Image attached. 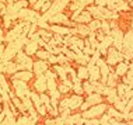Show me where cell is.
<instances>
[{
    "mask_svg": "<svg viewBox=\"0 0 133 125\" xmlns=\"http://www.w3.org/2000/svg\"><path fill=\"white\" fill-rule=\"evenodd\" d=\"M34 73H32V70H17L16 73L13 74L10 79H17V80H23L25 82V83L30 84L32 80H34Z\"/></svg>",
    "mask_w": 133,
    "mask_h": 125,
    "instance_id": "4",
    "label": "cell"
},
{
    "mask_svg": "<svg viewBox=\"0 0 133 125\" xmlns=\"http://www.w3.org/2000/svg\"><path fill=\"white\" fill-rule=\"evenodd\" d=\"M81 84H83V90H84L85 96H90V94H92V93H95V86L92 84L91 82L84 80V82H81Z\"/></svg>",
    "mask_w": 133,
    "mask_h": 125,
    "instance_id": "13",
    "label": "cell"
},
{
    "mask_svg": "<svg viewBox=\"0 0 133 125\" xmlns=\"http://www.w3.org/2000/svg\"><path fill=\"white\" fill-rule=\"evenodd\" d=\"M39 49V45H38V42L37 41H31V40H28V42L25 45H24V48H23V51L25 55L28 56H35V53H37V51Z\"/></svg>",
    "mask_w": 133,
    "mask_h": 125,
    "instance_id": "7",
    "label": "cell"
},
{
    "mask_svg": "<svg viewBox=\"0 0 133 125\" xmlns=\"http://www.w3.org/2000/svg\"><path fill=\"white\" fill-rule=\"evenodd\" d=\"M4 49H6V44L0 41V58H2V55L4 53Z\"/></svg>",
    "mask_w": 133,
    "mask_h": 125,
    "instance_id": "23",
    "label": "cell"
},
{
    "mask_svg": "<svg viewBox=\"0 0 133 125\" xmlns=\"http://www.w3.org/2000/svg\"><path fill=\"white\" fill-rule=\"evenodd\" d=\"M128 125H133V120H130V121H128Z\"/></svg>",
    "mask_w": 133,
    "mask_h": 125,
    "instance_id": "25",
    "label": "cell"
},
{
    "mask_svg": "<svg viewBox=\"0 0 133 125\" xmlns=\"http://www.w3.org/2000/svg\"><path fill=\"white\" fill-rule=\"evenodd\" d=\"M71 91H73V94H77V96H84V90H83V84H81V82H76V83H73Z\"/></svg>",
    "mask_w": 133,
    "mask_h": 125,
    "instance_id": "16",
    "label": "cell"
},
{
    "mask_svg": "<svg viewBox=\"0 0 133 125\" xmlns=\"http://www.w3.org/2000/svg\"><path fill=\"white\" fill-rule=\"evenodd\" d=\"M48 94H49V97H51V98H55V100H60V98H62V94L57 91V89H56V90H52V91H48Z\"/></svg>",
    "mask_w": 133,
    "mask_h": 125,
    "instance_id": "19",
    "label": "cell"
},
{
    "mask_svg": "<svg viewBox=\"0 0 133 125\" xmlns=\"http://www.w3.org/2000/svg\"><path fill=\"white\" fill-rule=\"evenodd\" d=\"M39 97H41V101H42V104H44V105H48V104H51V97H49L48 91H45V93H41V94H39Z\"/></svg>",
    "mask_w": 133,
    "mask_h": 125,
    "instance_id": "18",
    "label": "cell"
},
{
    "mask_svg": "<svg viewBox=\"0 0 133 125\" xmlns=\"http://www.w3.org/2000/svg\"><path fill=\"white\" fill-rule=\"evenodd\" d=\"M27 2H28V4H30V7H31V6L34 4L35 2H37V0H27Z\"/></svg>",
    "mask_w": 133,
    "mask_h": 125,
    "instance_id": "24",
    "label": "cell"
},
{
    "mask_svg": "<svg viewBox=\"0 0 133 125\" xmlns=\"http://www.w3.org/2000/svg\"><path fill=\"white\" fill-rule=\"evenodd\" d=\"M4 35H6V31L3 30L2 26H0V41H2V42H4ZM4 44H6V42H4Z\"/></svg>",
    "mask_w": 133,
    "mask_h": 125,
    "instance_id": "22",
    "label": "cell"
},
{
    "mask_svg": "<svg viewBox=\"0 0 133 125\" xmlns=\"http://www.w3.org/2000/svg\"><path fill=\"white\" fill-rule=\"evenodd\" d=\"M128 70H129V63L128 62H119L116 66H115V74H116L118 77H123L125 74L128 73Z\"/></svg>",
    "mask_w": 133,
    "mask_h": 125,
    "instance_id": "9",
    "label": "cell"
},
{
    "mask_svg": "<svg viewBox=\"0 0 133 125\" xmlns=\"http://www.w3.org/2000/svg\"><path fill=\"white\" fill-rule=\"evenodd\" d=\"M51 69L49 63L46 60H39V59H34V63H32V73L34 76H39V74H44L46 70Z\"/></svg>",
    "mask_w": 133,
    "mask_h": 125,
    "instance_id": "3",
    "label": "cell"
},
{
    "mask_svg": "<svg viewBox=\"0 0 133 125\" xmlns=\"http://www.w3.org/2000/svg\"><path fill=\"white\" fill-rule=\"evenodd\" d=\"M51 33L53 35H60V37H66V35H71V28L64 27V26H57V24H52L49 27Z\"/></svg>",
    "mask_w": 133,
    "mask_h": 125,
    "instance_id": "6",
    "label": "cell"
},
{
    "mask_svg": "<svg viewBox=\"0 0 133 125\" xmlns=\"http://www.w3.org/2000/svg\"><path fill=\"white\" fill-rule=\"evenodd\" d=\"M104 59H105L108 66L112 67V66H116L119 62H123V55H122V52L118 51L116 48L109 46V48H108V53H107V56Z\"/></svg>",
    "mask_w": 133,
    "mask_h": 125,
    "instance_id": "2",
    "label": "cell"
},
{
    "mask_svg": "<svg viewBox=\"0 0 133 125\" xmlns=\"http://www.w3.org/2000/svg\"><path fill=\"white\" fill-rule=\"evenodd\" d=\"M92 20V17H91V14H90L87 10H83V11H80L77 14L76 17H74L71 21H74L76 24H88L90 21Z\"/></svg>",
    "mask_w": 133,
    "mask_h": 125,
    "instance_id": "8",
    "label": "cell"
},
{
    "mask_svg": "<svg viewBox=\"0 0 133 125\" xmlns=\"http://www.w3.org/2000/svg\"><path fill=\"white\" fill-rule=\"evenodd\" d=\"M84 103V97L77 94H69V108L71 111H80V107Z\"/></svg>",
    "mask_w": 133,
    "mask_h": 125,
    "instance_id": "5",
    "label": "cell"
},
{
    "mask_svg": "<svg viewBox=\"0 0 133 125\" xmlns=\"http://www.w3.org/2000/svg\"><path fill=\"white\" fill-rule=\"evenodd\" d=\"M107 104L105 103H101V104H97V105H92L90 107L88 110H85V111L81 113V117L85 120H98L99 117L102 115V114H105L107 111Z\"/></svg>",
    "mask_w": 133,
    "mask_h": 125,
    "instance_id": "1",
    "label": "cell"
},
{
    "mask_svg": "<svg viewBox=\"0 0 133 125\" xmlns=\"http://www.w3.org/2000/svg\"><path fill=\"white\" fill-rule=\"evenodd\" d=\"M48 2H51V3H52V2H55V0H48Z\"/></svg>",
    "mask_w": 133,
    "mask_h": 125,
    "instance_id": "26",
    "label": "cell"
},
{
    "mask_svg": "<svg viewBox=\"0 0 133 125\" xmlns=\"http://www.w3.org/2000/svg\"><path fill=\"white\" fill-rule=\"evenodd\" d=\"M88 30L91 31V33H97V31L101 28V20H97V18H92L90 23L87 24Z\"/></svg>",
    "mask_w": 133,
    "mask_h": 125,
    "instance_id": "14",
    "label": "cell"
},
{
    "mask_svg": "<svg viewBox=\"0 0 133 125\" xmlns=\"http://www.w3.org/2000/svg\"><path fill=\"white\" fill-rule=\"evenodd\" d=\"M28 97L31 98L32 104H34V108H38L39 105H42V101H41V97H39V93L31 90L30 94H28Z\"/></svg>",
    "mask_w": 133,
    "mask_h": 125,
    "instance_id": "12",
    "label": "cell"
},
{
    "mask_svg": "<svg viewBox=\"0 0 133 125\" xmlns=\"http://www.w3.org/2000/svg\"><path fill=\"white\" fill-rule=\"evenodd\" d=\"M17 72V63L14 62V60H10V62H7V63H4V74L7 77H11L14 73Z\"/></svg>",
    "mask_w": 133,
    "mask_h": 125,
    "instance_id": "10",
    "label": "cell"
},
{
    "mask_svg": "<svg viewBox=\"0 0 133 125\" xmlns=\"http://www.w3.org/2000/svg\"><path fill=\"white\" fill-rule=\"evenodd\" d=\"M49 53L48 51H45V49H42V48H39L38 51H37V53H35V58L34 59H39V60H46L48 62V58H49Z\"/></svg>",
    "mask_w": 133,
    "mask_h": 125,
    "instance_id": "15",
    "label": "cell"
},
{
    "mask_svg": "<svg viewBox=\"0 0 133 125\" xmlns=\"http://www.w3.org/2000/svg\"><path fill=\"white\" fill-rule=\"evenodd\" d=\"M57 91H59L62 96H69L71 89H69L67 86H64L63 83H57Z\"/></svg>",
    "mask_w": 133,
    "mask_h": 125,
    "instance_id": "17",
    "label": "cell"
},
{
    "mask_svg": "<svg viewBox=\"0 0 133 125\" xmlns=\"http://www.w3.org/2000/svg\"><path fill=\"white\" fill-rule=\"evenodd\" d=\"M94 4L98 7H107V0H95Z\"/></svg>",
    "mask_w": 133,
    "mask_h": 125,
    "instance_id": "21",
    "label": "cell"
},
{
    "mask_svg": "<svg viewBox=\"0 0 133 125\" xmlns=\"http://www.w3.org/2000/svg\"><path fill=\"white\" fill-rule=\"evenodd\" d=\"M76 74H77V79L80 82L88 80V69H87V66H77L76 67Z\"/></svg>",
    "mask_w": 133,
    "mask_h": 125,
    "instance_id": "11",
    "label": "cell"
},
{
    "mask_svg": "<svg viewBox=\"0 0 133 125\" xmlns=\"http://www.w3.org/2000/svg\"><path fill=\"white\" fill-rule=\"evenodd\" d=\"M48 63H49V66L57 65V55H49V58H48Z\"/></svg>",
    "mask_w": 133,
    "mask_h": 125,
    "instance_id": "20",
    "label": "cell"
}]
</instances>
